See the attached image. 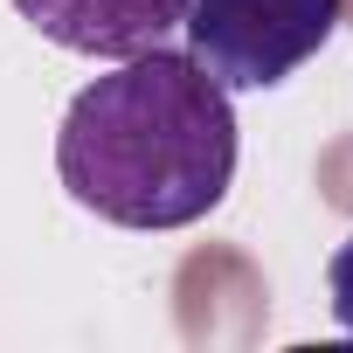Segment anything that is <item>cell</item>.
<instances>
[{"label":"cell","instance_id":"obj_1","mask_svg":"<svg viewBox=\"0 0 353 353\" xmlns=\"http://www.w3.org/2000/svg\"><path fill=\"white\" fill-rule=\"evenodd\" d=\"M56 173L77 208L118 229H188L236 181V104L194 56L139 49L70 97Z\"/></svg>","mask_w":353,"mask_h":353},{"label":"cell","instance_id":"obj_2","mask_svg":"<svg viewBox=\"0 0 353 353\" xmlns=\"http://www.w3.org/2000/svg\"><path fill=\"white\" fill-rule=\"evenodd\" d=\"M346 21V0H188V56L236 97V90H277L291 70H305L332 28Z\"/></svg>","mask_w":353,"mask_h":353},{"label":"cell","instance_id":"obj_3","mask_svg":"<svg viewBox=\"0 0 353 353\" xmlns=\"http://www.w3.org/2000/svg\"><path fill=\"white\" fill-rule=\"evenodd\" d=\"M21 21L42 28L70 56H104L125 63L139 49H159L188 21V0H14Z\"/></svg>","mask_w":353,"mask_h":353}]
</instances>
